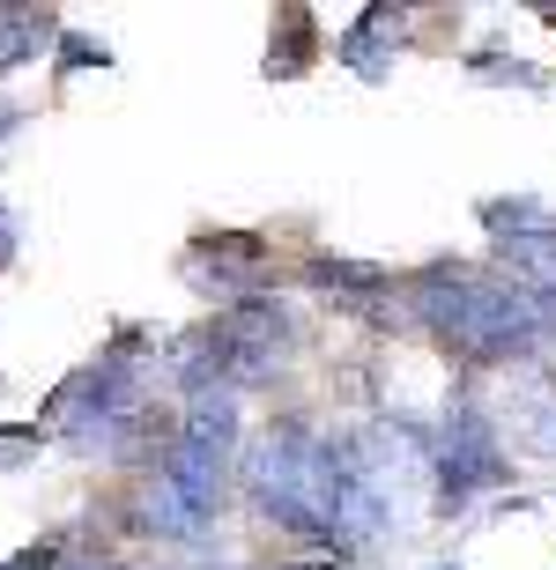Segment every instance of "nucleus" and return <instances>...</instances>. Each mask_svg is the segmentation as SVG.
I'll use <instances>...</instances> for the list:
<instances>
[{"label":"nucleus","mask_w":556,"mask_h":570,"mask_svg":"<svg viewBox=\"0 0 556 570\" xmlns=\"http://www.w3.org/2000/svg\"><path fill=\"white\" fill-rule=\"evenodd\" d=\"M408 312L423 334H438L460 363L475 371H513L535 363L556 341V312L527 282L482 275V267H423L408 282Z\"/></svg>","instance_id":"f257e3e1"},{"label":"nucleus","mask_w":556,"mask_h":570,"mask_svg":"<svg viewBox=\"0 0 556 570\" xmlns=\"http://www.w3.org/2000/svg\"><path fill=\"white\" fill-rule=\"evenodd\" d=\"M237 489L245 504L282 533L326 541V511H320V430L304 415H275L245 452H237Z\"/></svg>","instance_id":"f03ea898"},{"label":"nucleus","mask_w":556,"mask_h":570,"mask_svg":"<svg viewBox=\"0 0 556 570\" xmlns=\"http://www.w3.org/2000/svg\"><path fill=\"white\" fill-rule=\"evenodd\" d=\"M513 474V460H505V444H497L490 415H482V401H460L446 415V430H438V460H430V497L446 511H460L475 497V489H497Z\"/></svg>","instance_id":"7ed1b4c3"},{"label":"nucleus","mask_w":556,"mask_h":570,"mask_svg":"<svg viewBox=\"0 0 556 570\" xmlns=\"http://www.w3.org/2000/svg\"><path fill=\"white\" fill-rule=\"evenodd\" d=\"M215 341H223V393H237V385H267L282 363H290V312H282L275 296L223 304Z\"/></svg>","instance_id":"20e7f679"},{"label":"nucleus","mask_w":556,"mask_h":570,"mask_svg":"<svg viewBox=\"0 0 556 570\" xmlns=\"http://www.w3.org/2000/svg\"><path fill=\"white\" fill-rule=\"evenodd\" d=\"M482 415H490L505 460H513V452L519 460H556V379L542 363H513L505 385L482 401Z\"/></svg>","instance_id":"39448f33"},{"label":"nucleus","mask_w":556,"mask_h":570,"mask_svg":"<svg viewBox=\"0 0 556 570\" xmlns=\"http://www.w3.org/2000/svg\"><path fill=\"white\" fill-rule=\"evenodd\" d=\"M127 527L134 533H156V541H208L215 519L193 504V497H178L164 474H149V482H142V497H134V519H127Z\"/></svg>","instance_id":"423d86ee"},{"label":"nucleus","mask_w":556,"mask_h":570,"mask_svg":"<svg viewBox=\"0 0 556 570\" xmlns=\"http://www.w3.org/2000/svg\"><path fill=\"white\" fill-rule=\"evenodd\" d=\"M401 30H408L401 8H364V16L349 22V38H334V52H342V67H357L364 82H386L393 60H401Z\"/></svg>","instance_id":"0eeeda50"},{"label":"nucleus","mask_w":556,"mask_h":570,"mask_svg":"<svg viewBox=\"0 0 556 570\" xmlns=\"http://www.w3.org/2000/svg\"><path fill=\"white\" fill-rule=\"evenodd\" d=\"M312 282L357 296V304H379L386 296V267H364V259H312Z\"/></svg>","instance_id":"6e6552de"},{"label":"nucleus","mask_w":556,"mask_h":570,"mask_svg":"<svg viewBox=\"0 0 556 570\" xmlns=\"http://www.w3.org/2000/svg\"><path fill=\"white\" fill-rule=\"evenodd\" d=\"M45 16H30V8H0V75L8 67H22V60H38L45 52Z\"/></svg>","instance_id":"1a4fd4ad"},{"label":"nucleus","mask_w":556,"mask_h":570,"mask_svg":"<svg viewBox=\"0 0 556 570\" xmlns=\"http://www.w3.org/2000/svg\"><path fill=\"white\" fill-rule=\"evenodd\" d=\"M304 30H312V16H304V8H290V16H282V52H267V75H282V82H290V75H304V60H312V45H304Z\"/></svg>","instance_id":"9d476101"},{"label":"nucleus","mask_w":556,"mask_h":570,"mask_svg":"<svg viewBox=\"0 0 556 570\" xmlns=\"http://www.w3.org/2000/svg\"><path fill=\"white\" fill-rule=\"evenodd\" d=\"M38 452H45V430H38V423L0 430V466H22V460H38Z\"/></svg>","instance_id":"9b49d317"},{"label":"nucleus","mask_w":556,"mask_h":570,"mask_svg":"<svg viewBox=\"0 0 556 570\" xmlns=\"http://www.w3.org/2000/svg\"><path fill=\"white\" fill-rule=\"evenodd\" d=\"M111 52L105 45H89V38H75V30H60V75H75V67H105Z\"/></svg>","instance_id":"f8f14e48"},{"label":"nucleus","mask_w":556,"mask_h":570,"mask_svg":"<svg viewBox=\"0 0 556 570\" xmlns=\"http://www.w3.org/2000/svg\"><path fill=\"white\" fill-rule=\"evenodd\" d=\"M475 67H482L490 82H527V89L542 82V67H527V60H497V52H482V60H475Z\"/></svg>","instance_id":"ddd939ff"},{"label":"nucleus","mask_w":556,"mask_h":570,"mask_svg":"<svg viewBox=\"0 0 556 570\" xmlns=\"http://www.w3.org/2000/svg\"><path fill=\"white\" fill-rule=\"evenodd\" d=\"M0 570H60V541H38V549H22V556H8Z\"/></svg>","instance_id":"4468645a"},{"label":"nucleus","mask_w":556,"mask_h":570,"mask_svg":"<svg viewBox=\"0 0 556 570\" xmlns=\"http://www.w3.org/2000/svg\"><path fill=\"white\" fill-rule=\"evenodd\" d=\"M16 259V215H8V200H0V267Z\"/></svg>","instance_id":"2eb2a0df"},{"label":"nucleus","mask_w":556,"mask_h":570,"mask_svg":"<svg viewBox=\"0 0 556 570\" xmlns=\"http://www.w3.org/2000/svg\"><path fill=\"white\" fill-rule=\"evenodd\" d=\"M60 570H127V563H97V556H75V563H60Z\"/></svg>","instance_id":"dca6fc26"},{"label":"nucleus","mask_w":556,"mask_h":570,"mask_svg":"<svg viewBox=\"0 0 556 570\" xmlns=\"http://www.w3.org/2000/svg\"><path fill=\"white\" fill-rule=\"evenodd\" d=\"M8 127H16V105H8V97H0V134H8Z\"/></svg>","instance_id":"f3484780"},{"label":"nucleus","mask_w":556,"mask_h":570,"mask_svg":"<svg viewBox=\"0 0 556 570\" xmlns=\"http://www.w3.org/2000/svg\"><path fill=\"white\" fill-rule=\"evenodd\" d=\"M438 570H460V563H438Z\"/></svg>","instance_id":"a211bd4d"}]
</instances>
